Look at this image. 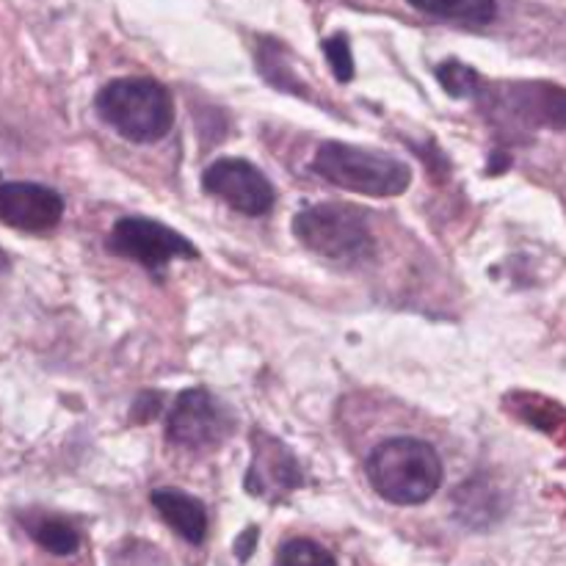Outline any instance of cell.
<instances>
[{
    "instance_id": "cell-1",
    "label": "cell",
    "mask_w": 566,
    "mask_h": 566,
    "mask_svg": "<svg viewBox=\"0 0 566 566\" xmlns=\"http://www.w3.org/2000/svg\"><path fill=\"white\" fill-rule=\"evenodd\" d=\"M370 486L392 506H420L440 490L446 470L431 442L418 437H392L370 451L365 464Z\"/></svg>"
},
{
    "instance_id": "cell-2",
    "label": "cell",
    "mask_w": 566,
    "mask_h": 566,
    "mask_svg": "<svg viewBox=\"0 0 566 566\" xmlns=\"http://www.w3.org/2000/svg\"><path fill=\"white\" fill-rule=\"evenodd\" d=\"M99 119L133 144H155L175 127V99L153 77H114L94 97Z\"/></svg>"
},
{
    "instance_id": "cell-3",
    "label": "cell",
    "mask_w": 566,
    "mask_h": 566,
    "mask_svg": "<svg viewBox=\"0 0 566 566\" xmlns=\"http://www.w3.org/2000/svg\"><path fill=\"white\" fill-rule=\"evenodd\" d=\"M313 171L343 191L392 199L412 186V166L381 149L346 142H324L313 158Z\"/></svg>"
},
{
    "instance_id": "cell-4",
    "label": "cell",
    "mask_w": 566,
    "mask_h": 566,
    "mask_svg": "<svg viewBox=\"0 0 566 566\" xmlns=\"http://www.w3.org/2000/svg\"><path fill=\"white\" fill-rule=\"evenodd\" d=\"M293 235L304 249L335 263H359L376 252L368 213L354 205L318 202L298 210Z\"/></svg>"
},
{
    "instance_id": "cell-5",
    "label": "cell",
    "mask_w": 566,
    "mask_h": 566,
    "mask_svg": "<svg viewBox=\"0 0 566 566\" xmlns=\"http://www.w3.org/2000/svg\"><path fill=\"white\" fill-rule=\"evenodd\" d=\"M105 249L116 258H127L142 269L155 271V274H160L171 260L199 258V249L182 232L171 230L164 221L144 219V216H125L116 221L105 238Z\"/></svg>"
},
{
    "instance_id": "cell-6",
    "label": "cell",
    "mask_w": 566,
    "mask_h": 566,
    "mask_svg": "<svg viewBox=\"0 0 566 566\" xmlns=\"http://www.w3.org/2000/svg\"><path fill=\"white\" fill-rule=\"evenodd\" d=\"M232 418L205 387H191L175 398L166 418V440L191 453H210L230 437Z\"/></svg>"
},
{
    "instance_id": "cell-7",
    "label": "cell",
    "mask_w": 566,
    "mask_h": 566,
    "mask_svg": "<svg viewBox=\"0 0 566 566\" xmlns=\"http://www.w3.org/2000/svg\"><path fill=\"white\" fill-rule=\"evenodd\" d=\"M202 188L243 216H265L274 210L276 188L254 164L243 158H219L202 175Z\"/></svg>"
},
{
    "instance_id": "cell-8",
    "label": "cell",
    "mask_w": 566,
    "mask_h": 566,
    "mask_svg": "<svg viewBox=\"0 0 566 566\" xmlns=\"http://www.w3.org/2000/svg\"><path fill=\"white\" fill-rule=\"evenodd\" d=\"M495 105L506 116L525 127H547V130H566V86L551 81H520L506 83L497 92Z\"/></svg>"
},
{
    "instance_id": "cell-9",
    "label": "cell",
    "mask_w": 566,
    "mask_h": 566,
    "mask_svg": "<svg viewBox=\"0 0 566 566\" xmlns=\"http://www.w3.org/2000/svg\"><path fill=\"white\" fill-rule=\"evenodd\" d=\"M64 219V197L42 182H0V224L22 232H50Z\"/></svg>"
},
{
    "instance_id": "cell-10",
    "label": "cell",
    "mask_w": 566,
    "mask_h": 566,
    "mask_svg": "<svg viewBox=\"0 0 566 566\" xmlns=\"http://www.w3.org/2000/svg\"><path fill=\"white\" fill-rule=\"evenodd\" d=\"M304 486V473L298 459L265 431H252V464L247 473V490L265 501H280L287 492Z\"/></svg>"
},
{
    "instance_id": "cell-11",
    "label": "cell",
    "mask_w": 566,
    "mask_h": 566,
    "mask_svg": "<svg viewBox=\"0 0 566 566\" xmlns=\"http://www.w3.org/2000/svg\"><path fill=\"white\" fill-rule=\"evenodd\" d=\"M149 503L160 514V520L188 545H202L208 536V509L202 506V501L180 490H155Z\"/></svg>"
},
{
    "instance_id": "cell-12",
    "label": "cell",
    "mask_w": 566,
    "mask_h": 566,
    "mask_svg": "<svg viewBox=\"0 0 566 566\" xmlns=\"http://www.w3.org/2000/svg\"><path fill=\"white\" fill-rule=\"evenodd\" d=\"M20 523L25 534L50 556H75L81 547V534L70 520L48 512H22Z\"/></svg>"
},
{
    "instance_id": "cell-13",
    "label": "cell",
    "mask_w": 566,
    "mask_h": 566,
    "mask_svg": "<svg viewBox=\"0 0 566 566\" xmlns=\"http://www.w3.org/2000/svg\"><path fill=\"white\" fill-rule=\"evenodd\" d=\"M453 509H457V517L473 528H486L503 514L501 495L486 479H470L468 484L459 486L453 492Z\"/></svg>"
},
{
    "instance_id": "cell-14",
    "label": "cell",
    "mask_w": 566,
    "mask_h": 566,
    "mask_svg": "<svg viewBox=\"0 0 566 566\" xmlns=\"http://www.w3.org/2000/svg\"><path fill=\"white\" fill-rule=\"evenodd\" d=\"M420 14L464 25H490L497 17V0H407Z\"/></svg>"
},
{
    "instance_id": "cell-15",
    "label": "cell",
    "mask_w": 566,
    "mask_h": 566,
    "mask_svg": "<svg viewBox=\"0 0 566 566\" xmlns=\"http://www.w3.org/2000/svg\"><path fill=\"white\" fill-rule=\"evenodd\" d=\"M437 81L446 88V94H451L453 99H475L484 94V77L475 66L464 64L459 59H446L434 70Z\"/></svg>"
},
{
    "instance_id": "cell-16",
    "label": "cell",
    "mask_w": 566,
    "mask_h": 566,
    "mask_svg": "<svg viewBox=\"0 0 566 566\" xmlns=\"http://www.w3.org/2000/svg\"><path fill=\"white\" fill-rule=\"evenodd\" d=\"M276 566H337V562L335 556L315 539L296 536V539H287L285 545L276 551Z\"/></svg>"
},
{
    "instance_id": "cell-17",
    "label": "cell",
    "mask_w": 566,
    "mask_h": 566,
    "mask_svg": "<svg viewBox=\"0 0 566 566\" xmlns=\"http://www.w3.org/2000/svg\"><path fill=\"white\" fill-rule=\"evenodd\" d=\"M324 48L326 61H329V70L335 75L337 83H352L354 81V55H352V42L343 31L332 33L321 42Z\"/></svg>"
},
{
    "instance_id": "cell-18",
    "label": "cell",
    "mask_w": 566,
    "mask_h": 566,
    "mask_svg": "<svg viewBox=\"0 0 566 566\" xmlns=\"http://www.w3.org/2000/svg\"><path fill=\"white\" fill-rule=\"evenodd\" d=\"M160 403H164L160 392H142V396L136 398V403H133L130 418H136L138 423H147L149 418H155V415L160 412Z\"/></svg>"
},
{
    "instance_id": "cell-19",
    "label": "cell",
    "mask_w": 566,
    "mask_h": 566,
    "mask_svg": "<svg viewBox=\"0 0 566 566\" xmlns=\"http://www.w3.org/2000/svg\"><path fill=\"white\" fill-rule=\"evenodd\" d=\"M258 539H260V531L254 528V525H249L247 531H243L241 536L235 539V558L241 564H247L249 558L254 556V551H258Z\"/></svg>"
},
{
    "instance_id": "cell-20",
    "label": "cell",
    "mask_w": 566,
    "mask_h": 566,
    "mask_svg": "<svg viewBox=\"0 0 566 566\" xmlns=\"http://www.w3.org/2000/svg\"><path fill=\"white\" fill-rule=\"evenodd\" d=\"M509 164H512V158H509L506 153H492V166H490V175H501V171L509 169Z\"/></svg>"
},
{
    "instance_id": "cell-21",
    "label": "cell",
    "mask_w": 566,
    "mask_h": 566,
    "mask_svg": "<svg viewBox=\"0 0 566 566\" xmlns=\"http://www.w3.org/2000/svg\"><path fill=\"white\" fill-rule=\"evenodd\" d=\"M6 269H9V258H6V254H3V249H0V274H3Z\"/></svg>"
}]
</instances>
